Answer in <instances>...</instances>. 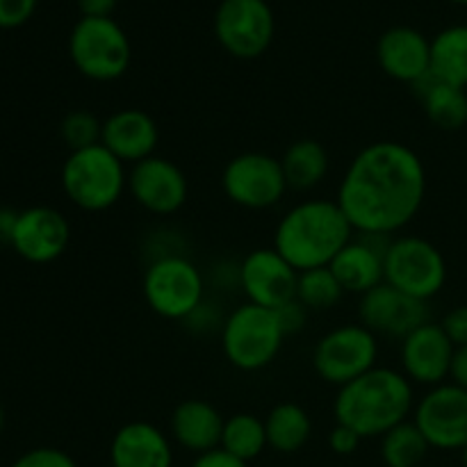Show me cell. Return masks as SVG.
<instances>
[{"label": "cell", "mask_w": 467, "mask_h": 467, "mask_svg": "<svg viewBox=\"0 0 467 467\" xmlns=\"http://www.w3.org/2000/svg\"><path fill=\"white\" fill-rule=\"evenodd\" d=\"M427 199V167L404 141H372L347 167L336 201L358 235L395 237Z\"/></svg>", "instance_id": "cell-1"}, {"label": "cell", "mask_w": 467, "mask_h": 467, "mask_svg": "<svg viewBox=\"0 0 467 467\" xmlns=\"http://www.w3.org/2000/svg\"><path fill=\"white\" fill-rule=\"evenodd\" d=\"M415 410L413 383L395 368L377 365L337 388L333 415L337 424L354 429L360 438H381Z\"/></svg>", "instance_id": "cell-2"}, {"label": "cell", "mask_w": 467, "mask_h": 467, "mask_svg": "<svg viewBox=\"0 0 467 467\" xmlns=\"http://www.w3.org/2000/svg\"><path fill=\"white\" fill-rule=\"evenodd\" d=\"M356 231L337 201L306 199L292 205L274 231V249L296 269L328 267Z\"/></svg>", "instance_id": "cell-3"}, {"label": "cell", "mask_w": 467, "mask_h": 467, "mask_svg": "<svg viewBox=\"0 0 467 467\" xmlns=\"http://www.w3.org/2000/svg\"><path fill=\"white\" fill-rule=\"evenodd\" d=\"M59 181L67 199L85 213L114 208L128 190L126 164L103 144L71 150L62 164Z\"/></svg>", "instance_id": "cell-4"}, {"label": "cell", "mask_w": 467, "mask_h": 467, "mask_svg": "<svg viewBox=\"0 0 467 467\" xmlns=\"http://www.w3.org/2000/svg\"><path fill=\"white\" fill-rule=\"evenodd\" d=\"M219 337L223 356L233 368L240 372H260L281 354L285 333L274 310L246 301L226 315Z\"/></svg>", "instance_id": "cell-5"}, {"label": "cell", "mask_w": 467, "mask_h": 467, "mask_svg": "<svg viewBox=\"0 0 467 467\" xmlns=\"http://www.w3.org/2000/svg\"><path fill=\"white\" fill-rule=\"evenodd\" d=\"M68 57L87 80L112 82L130 68L132 46L112 16H80L68 35Z\"/></svg>", "instance_id": "cell-6"}, {"label": "cell", "mask_w": 467, "mask_h": 467, "mask_svg": "<svg viewBox=\"0 0 467 467\" xmlns=\"http://www.w3.org/2000/svg\"><path fill=\"white\" fill-rule=\"evenodd\" d=\"M141 295L158 317L185 322L205 301V276L185 254L160 255L146 267Z\"/></svg>", "instance_id": "cell-7"}, {"label": "cell", "mask_w": 467, "mask_h": 467, "mask_svg": "<svg viewBox=\"0 0 467 467\" xmlns=\"http://www.w3.org/2000/svg\"><path fill=\"white\" fill-rule=\"evenodd\" d=\"M383 272L388 285L429 304L445 287L447 260L427 237L395 235L386 246Z\"/></svg>", "instance_id": "cell-8"}, {"label": "cell", "mask_w": 467, "mask_h": 467, "mask_svg": "<svg viewBox=\"0 0 467 467\" xmlns=\"http://www.w3.org/2000/svg\"><path fill=\"white\" fill-rule=\"evenodd\" d=\"M379 337L360 322L340 324L313 347V369L324 383L342 388L379 365Z\"/></svg>", "instance_id": "cell-9"}, {"label": "cell", "mask_w": 467, "mask_h": 467, "mask_svg": "<svg viewBox=\"0 0 467 467\" xmlns=\"http://www.w3.org/2000/svg\"><path fill=\"white\" fill-rule=\"evenodd\" d=\"M222 190L237 208L263 213L276 208L290 187L281 160L260 150H246L226 162L222 171Z\"/></svg>", "instance_id": "cell-10"}, {"label": "cell", "mask_w": 467, "mask_h": 467, "mask_svg": "<svg viewBox=\"0 0 467 467\" xmlns=\"http://www.w3.org/2000/svg\"><path fill=\"white\" fill-rule=\"evenodd\" d=\"M276 35V18L267 0H222L214 12V36L228 55L255 59Z\"/></svg>", "instance_id": "cell-11"}, {"label": "cell", "mask_w": 467, "mask_h": 467, "mask_svg": "<svg viewBox=\"0 0 467 467\" xmlns=\"http://www.w3.org/2000/svg\"><path fill=\"white\" fill-rule=\"evenodd\" d=\"M413 422L431 450L461 451L467 447V390L454 383L429 388L415 401Z\"/></svg>", "instance_id": "cell-12"}, {"label": "cell", "mask_w": 467, "mask_h": 467, "mask_svg": "<svg viewBox=\"0 0 467 467\" xmlns=\"http://www.w3.org/2000/svg\"><path fill=\"white\" fill-rule=\"evenodd\" d=\"M128 194L146 213L169 217L187 203L190 182L173 160L150 155L128 171Z\"/></svg>", "instance_id": "cell-13"}, {"label": "cell", "mask_w": 467, "mask_h": 467, "mask_svg": "<svg viewBox=\"0 0 467 467\" xmlns=\"http://www.w3.org/2000/svg\"><path fill=\"white\" fill-rule=\"evenodd\" d=\"M71 242V223L59 210L32 205L18 213L9 246L32 265H48L62 258Z\"/></svg>", "instance_id": "cell-14"}, {"label": "cell", "mask_w": 467, "mask_h": 467, "mask_svg": "<svg viewBox=\"0 0 467 467\" xmlns=\"http://www.w3.org/2000/svg\"><path fill=\"white\" fill-rule=\"evenodd\" d=\"M358 319L377 337H390V340H404L415 328L431 322L427 301L413 299L388 285L386 281L360 296Z\"/></svg>", "instance_id": "cell-15"}, {"label": "cell", "mask_w": 467, "mask_h": 467, "mask_svg": "<svg viewBox=\"0 0 467 467\" xmlns=\"http://www.w3.org/2000/svg\"><path fill=\"white\" fill-rule=\"evenodd\" d=\"M299 272L274 246L254 249L240 263V290L246 301L276 310L295 299Z\"/></svg>", "instance_id": "cell-16"}, {"label": "cell", "mask_w": 467, "mask_h": 467, "mask_svg": "<svg viewBox=\"0 0 467 467\" xmlns=\"http://www.w3.org/2000/svg\"><path fill=\"white\" fill-rule=\"evenodd\" d=\"M454 351L441 324L427 322L401 340V372L413 386L436 388L450 379Z\"/></svg>", "instance_id": "cell-17"}, {"label": "cell", "mask_w": 467, "mask_h": 467, "mask_svg": "<svg viewBox=\"0 0 467 467\" xmlns=\"http://www.w3.org/2000/svg\"><path fill=\"white\" fill-rule=\"evenodd\" d=\"M377 62L392 80L413 87L431 73V39L418 27L392 26L379 36Z\"/></svg>", "instance_id": "cell-18"}, {"label": "cell", "mask_w": 467, "mask_h": 467, "mask_svg": "<svg viewBox=\"0 0 467 467\" xmlns=\"http://www.w3.org/2000/svg\"><path fill=\"white\" fill-rule=\"evenodd\" d=\"M390 237L379 235H354L349 244L331 260L328 269L342 290L349 295H368L377 285L386 281L383 272V258H386V246Z\"/></svg>", "instance_id": "cell-19"}, {"label": "cell", "mask_w": 467, "mask_h": 467, "mask_svg": "<svg viewBox=\"0 0 467 467\" xmlns=\"http://www.w3.org/2000/svg\"><path fill=\"white\" fill-rule=\"evenodd\" d=\"M100 144L117 155L123 164H137L155 155L160 144V128L149 112L140 108H123L103 121Z\"/></svg>", "instance_id": "cell-20"}, {"label": "cell", "mask_w": 467, "mask_h": 467, "mask_svg": "<svg viewBox=\"0 0 467 467\" xmlns=\"http://www.w3.org/2000/svg\"><path fill=\"white\" fill-rule=\"evenodd\" d=\"M109 467H173L171 438L153 422L132 420L112 436Z\"/></svg>", "instance_id": "cell-21"}, {"label": "cell", "mask_w": 467, "mask_h": 467, "mask_svg": "<svg viewBox=\"0 0 467 467\" xmlns=\"http://www.w3.org/2000/svg\"><path fill=\"white\" fill-rule=\"evenodd\" d=\"M223 415L205 400H185L173 409L169 420L171 441L192 454H208L219 450L223 431Z\"/></svg>", "instance_id": "cell-22"}, {"label": "cell", "mask_w": 467, "mask_h": 467, "mask_svg": "<svg viewBox=\"0 0 467 467\" xmlns=\"http://www.w3.org/2000/svg\"><path fill=\"white\" fill-rule=\"evenodd\" d=\"M410 89L420 96L424 114L436 128L454 132L467 126V89L463 87L447 85L429 73Z\"/></svg>", "instance_id": "cell-23"}, {"label": "cell", "mask_w": 467, "mask_h": 467, "mask_svg": "<svg viewBox=\"0 0 467 467\" xmlns=\"http://www.w3.org/2000/svg\"><path fill=\"white\" fill-rule=\"evenodd\" d=\"M281 167L290 190L310 192L322 185L324 178L328 176L331 158L322 141L304 137L287 146L281 158Z\"/></svg>", "instance_id": "cell-24"}, {"label": "cell", "mask_w": 467, "mask_h": 467, "mask_svg": "<svg viewBox=\"0 0 467 467\" xmlns=\"http://www.w3.org/2000/svg\"><path fill=\"white\" fill-rule=\"evenodd\" d=\"M265 429H267L269 450L278 454H296L308 445L313 436V420L304 406L295 401H281L267 413Z\"/></svg>", "instance_id": "cell-25"}, {"label": "cell", "mask_w": 467, "mask_h": 467, "mask_svg": "<svg viewBox=\"0 0 467 467\" xmlns=\"http://www.w3.org/2000/svg\"><path fill=\"white\" fill-rule=\"evenodd\" d=\"M431 73L441 82L467 89V23H456L433 36Z\"/></svg>", "instance_id": "cell-26"}, {"label": "cell", "mask_w": 467, "mask_h": 467, "mask_svg": "<svg viewBox=\"0 0 467 467\" xmlns=\"http://www.w3.org/2000/svg\"><path fill=\"white\" fill-rule=\"evenodd\" d=\"M267 447V429H265V420H260L258 415L235 413L223 420L222 445H219V450L235 456L237 461L251 463Z\"/></svg>", "instance_id": "cell-27"}, {"label": "cell", "mask_w": 467, "mask_h": 467, "mask_svg": "<svg viewBox=\"0 0 467 467\" xmlns=\"http://www.w3.org/2000/svg\"><path fill=\"white\" fill-rule=\"evenodd\" d=\"M429 442L413 420L397 424L381 436V459L386 467H420L429 454Z\"/></svg>", "instance_id": "cell-28"}, {"label": "cell", "mask_w": 467, "mask_h": 467, "mask_svg": "<svg viewBox=\"0 0 467 467\" xmlns=\"http://www.w3.org/2000/svg\"><path fill=\"white\" fill-rule=\"evenodd\" d=\"M342 296H345V290H342V285L328 267L299 272L295 299L301 301L310 313H322V310L336 308L342 301Z\"/></svg>", "instance_id": "cell-29"}, {"label": "cell", "mask_w": 467, "mask_h": 467, "mask_svg": "<svg viewBox=\"0 0 467 467\" xmlns=\"http://www.w3.org/2000/svg\"><path fill=\"white\" fill-rule=\"evenodd\" d=\"M100 135H103V121L89 109H73L59 123V137L68 146V153L100 144Z\"/></svg>", "instance_id": "cell-30"}, {"label": "cell", "mask_w": 467, "mask_h": 467, "mask_svg": "<svg viewBox=\"0 0 467 467\" xmlns=\"http://www.w3.org/2000/svg\"><path fill=\"white\" fill-rule=\"evenodd\" d=\"M9 467H78L68 451L57 447H35L18 456Z\"/></svg>", "instance_id": "cell-31"}, {"label": "cell", "mask_w": 467, "mask_h": 467, "mask_svg": "<svg viewBox=\"0 0 467 467\" xmlns=\"http://www.w3.org/2000/svg\"><path fill=\"white\" fill-rule=\"evenodd\" d=\"M217 308L219 306H214L213 301L205 299L182 324H185L187 331L194 333V336H210V333L214 331H222L226 317H223Z\"/></svg>", "instance_id": "cell-32"}, {"label": "cell", "mask_w": 467, "mask_h": 467, "mask_svg": "<svg viewBox=\"0 0 467 467\" xmlns=\"http://www.w3.org/2000/svg\"><path fill=\"white\" fill-rule=\"evenodd\" d=\"M39 0H0V27L14 30L35 16Z\"/></svg>", "instance_id": "cell-33"}, {"label": "cell", "mask_w": 467, "mask_h": 467, "mask_svg": "<svg viewBox=\"0 0 467 467\" xmlns=\"http://www.w3.org/2000/svg\"><path fill=\"white\" fill-rule=\"evenodd\" d=\"M274 313H276L278 324H281L285 337L287 336H296V333L304 331L306 322H308V317H310V310L296 299L287 301V304H283L281 308H276Z\"/></svg>", "instance_id": "cell-34"}, {"label": "cell", "mask_w": 467, "mask_h": 467, "mask_svg": "<svg viewBox=\"0 0 467 467\" xmlns=\"http://www.w3.org/2000/svg\"><path fill=\"white\" fill-rule=\"evenodd\" d=\"M442 331L447 333V337L451 340L454 347H465L467 345V306H456L450 313L442 317L441 322Z\"/></svg>", "instance_id": "cell-35"}, {"label": "cell", "mask_w": 467, "mask_h": 467, "mask_svg": "<svg viewBox=\"0 0 467 467\" xmlns=\"http://www.w3.org/2000/svg\"><path fill=\"white\" fill-rule=\"evenodd\" d=\"M363 438L354 431V429L345 427V424H336V429L328 436V447H331L333 454L337 456H351L358 451Z\"/></svg>", "instance_id": "cell-36"}, {"label": "cell", "mask_w": 467, "mask_h": 467, "mask_svg": "<svg viewBox=\"0 0 467 467\" xmlns=\"http://www.w3.org/2000/svg\"><path fill=\"white\" fill-rule=\"evenodd\" d=\"M190 467H249L244 461H237L235 456L226 454L223 450H213L208 454H199L192 461Z\"/></svg>", "instance_id": "cell-37"}, {"label": "cell", "mask_w": 467, "mask_h": 467, "mask_svg": "<svg viewBox=\"0 0 467 467\" xmlns=\"http://www.w3.org/2000/svg\"><path fill=\"white\" fill-rule=\"evenodd\" d=\"M119 0H78V9H80L82 16H112L114 9H117Z\"/></svg>", "instance_id": "cell-38"}, {"label": "cell", "mask_w": 467, "mask_h": 467, "mask_svg": "<svg viewBox=\"0 0 467 467\" xmlns=\"http://www.w3.org/2000/svg\"><path fill=\"white\" fill-rule=\"evenodd\" d=\"M450 379L454 386L463 388L467 390V345L465 347H456L454 351V360H451V372Z\"/></svg>", "instance_id": "cell-39"}, {"label": "cell", "mask_w": 467, "mask_h": 467, "mask_svg": "<svg viewBox=\"0 0 467 467\" xmlns=\"http://www.w3.org/2000/svg\"><path fill=\"white\" fill-rule=\"evenodd\" d=\"M214 281H217L219 287L228 290V287L237 285L240 287V265L231 263H219L214 267Z\"/></svg>", "instance_id": "cell-40"}, {"label": "cell", "mask_w": 467, "mask_h": 467, "mask_svg": "<svg viewBox=\"0 0 467 467\" xmlns=\"http://www.w3.org/2000/svg\"><path fill=\"white\" fill-rule=\"evenodd\" d=\"M16 217H18L16 210L0 208V242H7V244H9V237H12Z\"/></svg>", "instance_id": "cell-41"}, {"label": "cell", "mask_w": 467, "mask_h": 467, "mask_svg": "<svg viewBox=\"0 0 467 467\" xmlns=\"http://www.w3.org/2000/svg\"><path fill=\"white\" fill-rule=\"evenodd\" d=\"M3 429H5V409L3 404H0V433H3Z\"/></svg>", "instance_id": "cell-42"}, {"label": "cell", "mask_w": 467, "mask_h": 467, "mask_svg": "<svg viewBox=\"0 0 467 467\" xmlns=\"http://www.w3.org/2000/svg\"><path fill=\"white\" fill-rule=\"evenodd\" d=\"M461 461H463V467H467V447L465 450H461Z\"/></svg>", "instance_id": "cell-43"}, {"label": "cell", "mask_w": 467, "mask_h": 467, "mask_svg": "<svg viewBox=\"0 0 467 467\" xmlns=\"http://www.w3.org/2000/svg\"><path fill=\"white\" fill-rule=\"evenodd\" d=\"M450 3H456V5H467V0H450Z\"/></svg>", "instance_id": "cell-44"}]
</instances>
